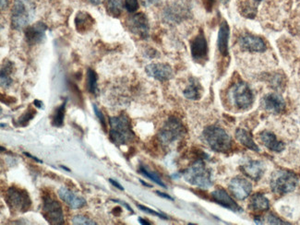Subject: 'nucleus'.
<instances>
[{
    "label": "nucleus",
    "mask_w": 300,
    "mask_h": 225,
    "mask_svg": "<svg viewBox=\"0 0 300 225\" xmlns=\"http://www.w3.org/2000/svg\"><path fill=\"white\" fill-rule=\"evenodd\" d=\"M66 104H67V100L61 103L59 107L56 109L52 119V125L56 127H61L63 126L64 123L65 111H66Z\"/></svg>",
    "instance_id": "29"
},
{
    "label": "nucleus",
    "mask_w": 300,
    "mask_h": 225,
    "mask_svg": "<svg viewBox=\"0 0 300 225\" xmlns=\"http://www.w3.org/2000/svg\"><path fill=\"white\" fill-rule=\"evenodd\" d=\"M229 35H230L229 25L227 24V21H223L219 29L217 45H218V50L220 54L224 57H227L229 53V46H228Z\"/></svg>",
    "instance_id": "22"
},
{
    "label": "nucleus",
    "mask_w": 300,
    "mask_h": 225,
    "mask_svg": "<svg viewBox=\"0 0 300 225\" xmlns=\"http://www.w3.org/2000/svg\"><path fill=\"white\" fill-rule=\"evenodd\" d=\"M204 2H205V7H206L207 10H212V5L214 3V0H204Z\"/></svg>",
    "instance_id": "40"
},
{
    "label": "nucleus",
    "mask_w": 300,
    "mask_h": 225,
    "mask_svg": "<svg viewBox=\"0 0 300 225\" xmlns=\"http://www.w3.org/2000/svg\"><path fill=\"white\" fill-rule=\"evenodd\" d=\"M203 140L214 152L227 153L231 150L232 140L227 131L218 126H209L202 132Z\"/></svg>",
    "instance_id": "2"
},
{
    "label": "nucleus",
    "mask_w": 300,
    "mask_h": 225,
    "mask_svg": "<svg viewBox=\"0 0 300 225\" xmlns=\"http://www.w3.org/2000/svg\"><path fill=\"white\" fill-rule=\"evenodd\" d=\"M192 5L189 0H176L167 7L163 18L169 22H180L190 15Z\"/></svg>",
    "instance_id": "10"
},
{
    "label": "nucleus",
    "mask_w": 300,
    "mask_h": 225,
    "mask_svg": "<svg viewBox=\"0 0 300 225\" xmlns=\"http://www.w3.org/2000/svg\"><path fill=\"white\" fill-rule=\"evenodd\" d=\"M270 185L272 192L285 195L295 190L298 185V177L293 172L277 170L271 175Z\"/></svg>",
    "instance_id": "5"
},
{
    "label": "nucleus",
    "mask_w": 300,
    "mask_h": 225,
    "mask_svg": "<svg viewBox=\"0 0 300 225\" xmlns=\"http://www.w3.org/2000/svg\"><path fill=\"white\" fill-rule=\"evenodd\" d=\"M261 106L268 112L280 114L286 109V102L279 94L269 93L261 99Z\"/></svg>",
    "instance_id": "17"
},
{
    "label": "nucleus",
    "mask_w": 300,
    "mask_h": 225,
    "mask_svg": "<svg viewBox=\"0 0 300 225\" xmlns=\"http://www.w3.org/2000/svg\"><path fill=\"white\" fill-rule=\"evenodd\" d=\"M42 214L50 224L61 225L65 222L64 211L62 206L54 198L45 194L43 196Z\"/></svg>",
    "instance_id": "9"
},
{
    "label": "nucleus",
    "mask_w": 300,
    "mask_h": 225,
    "mask_svg": "<svg viewBox=\"0 0 300 225\" xmlns=\"http://www.w3.org/2000/svg\"><path fill=\"white\" fill-rule=\"evenodd\" d=\"M242 172L248 177L253 179L254 181H259L265 173V165L261 161L249 160L243 162L241 165Z\"/></svg>",
    "instance_id": "19"
},
{
    "label": "nucleus",
    "mask_w": 300,
    "mask_h": 225,
    "mask_svg": "<svg viewBox=\"0 0 300 225\" xmlns=\"http://www.w3.org/2000/svg\"><path fill=\"white\" fill-rule=\"evenodd\" d=\"M88 2H90L91 4H93V5L97 6L101 3V0H87Z\"/></svg>",
    "instance_id": "46"
},
{
    "label": "nucleus",
    "mask_w": 300,
    "mask_h": 225,
    "mask_svg": "<svg viewBox=\"0 0 300 225\" xmlns=\"http://www.w3.org/2000/svg\"><path fill=\"white\" fill-rule=\"evenodd\" d=\"M128 31L142 39H147L150 34V23L144 13H136L129 16L126 20Z\"/></svg>",
    "instance_id": "11"
},
{
    "label": "nucleus",
    "mask_w": 300,
    "mask_h": 225,
    "mask_svg": "<svg viewBox=\"0 0 300 225\" xmlns=\"http://www.w3.org/2000/svg\"><path fill=\"white\" fill-rule=\"evenodd\" d=\"M35 115H36L35 109L33 107H29V109L26 110V112L19 118L17 125L20 126V127H26L29 124L30 121L35 118Z\"/></svg>",
    "instance_id": "31"
},
{
    "label": "nucleus",
    "mask_w": 300,
    "mask_h": 225,
    "mask_svg": "<svg viewBox=\"0 0 300 225\" xmlns=\"http://www.w3.org/2000/svg\"><path fill=\"white\" fill-rule=\"evenodd\" d=\"M208 44L203 32L201 31L199 35L190 42V52L192 59L196 62H202L208 58Z\"/></svg>",
    "instance_id": "14"
},
{
    "label": "nucleus",
    "mask_w": 300,
    "mask_h": 225,
    "mask_svg": "<svg viewBox=\"0 0 300 225\" xmlns=\"http://www.w3.org/2000/svg\"><path fill=\"white\" fill-rule=\"evenodd\" d=\"M0 77H1V87L4 89H8L9 87L11 86L12 84V78L10 75H7V74H0Z\"/></svg>",
    "instance_id": "35"
},
{
    "label": "nucleus",
    "mask_w": 300,
    "mask_h": 225,
    "mask_svg": "<svg viewBox=\"0 0 300 225\" xmlns=\"http://www.w3.org/2000/svg\"><path fill=\"white\" fill-rule=\"evenodd\" d=\"M139 220H140V222L142 223V224H146V225H150L151 223L150 222H148L147 220H143V218H139Z\"/></svg>",
    "instance_id": "47"
},
{
    "label": "nucleus",
    "mask_w": 300,
    "mask_h": 225,
    "mask_svg": "<svg viewBox=\"0 0 300 225\" xmlns=\"http://www.w3.org/2000/svg\"><path fill=\"white\" fill-rule=\"evenodd\" d=\"M202 87L197 78H190L183 94L186 98L192 101H197L202 97Z\"/></svg>",
    "instance_id": "24"
},
{
    "label": "nucleus",
    "mask_w": 300,
    "mask_h": 225,
    "mask_svg": "<svg viewBox=\"0 0 300 225\" xmlns=\"http://www.w3.org/2000/svg\"><path fill=\"white\" fill-rule=\"evenodd\" d=\"M236 137L242 145H244L248 149H250L253 152H260V149L258 147L255 142L253 140V137L251 136V133L247 131L246 129L238 128L236 131Z\"/></svg>",
    "instance_id": "25"
},
{
    "label": "nucleus",
    "mask_w": 300,
    "mask_h": 225,
    "mask_svg": "<svg viewBox=\"0 0 300 225\" xmlns=\"http://www.w3.org/2000/svg\"><path fill=\"white\" fill-rule=\"evenodd\" d=\"M145 71L148 76L159 81H167L173 78L174 71L172 68L163 63H152L146 66Z\"/></svg>",
    "instance_id": "15"
},
{
    "label": "nucleus",
    "mask_w": 300,
    "mask_h": 225,
    "mask_svg": "<svg viewBox=\"0 0 300 225\" xmlns=\"http://www.w3.org/2000/svg\"><path fill=\"white\" fill-rule=\"evenodd\" d=\"M183 177L192 186L208 189L212 186V172L202 160H198L183 172Z\"/></svg>",
    "instance_id": "4"
},
{
    "label": "nucleus",
    "mask_w": 300,
    "mask_h": 225,
    "mask_svg": "<svg viewBox=\"0 0 300 225\" xmlns=\"http://www.w3.org/2000/svg\"><path fill=\"white\" fill-rule=\"evenodd\" d=\"M156 193H157L158 195H159L160 196H162V198H165V199H168V200L173 201L172 198L169 196V195H168V194H163V193H161V192H159V191H157Z\"/></svg>",
    "instance_id": "44"
},
{
    "label": "nucleus",
    "mask_w": 300,
    "mask_h": 225,
    "mask_svg": "<svg viewBox=\"0 0 300 225\" xmlns=\"http://www.w3.org/2000/svg\"><path fill=\"white\" fill-rule=\"evenodd\" d=\"M35 3L34 0H15L11 10V27L21 30L34 20Z\"/></svg>",
    "instance_id": "3"
},
{
    "label": "nucleus",
    "mask_w": 300,
    "mask_h": 225,
    "mask_svg": "<svg viewBox=\"0 0 300 225\" xmlns=\"http://www.w3.org/2000/svg\"><path fill=\"white\" fill-rule=\"evenodd\" d=\"M34 104H35V106H36L37 108H42L43 107V102H41V101H38V100H35V102H34Z\"/></svg>",
    "instance_id": "45"
},
{
    "label": "nucleus",
    "mask_w": 300,
    "mask_h": 225,
    "mask_svg": "<svg viewBox=\"0 0 300 225\" xmlns=\"http://www.w3.org/2000/svg\"><path fill=\"white\" fill-rule=\"evenodd\" d=\"M109 182H110V183H111V184H112L114 186H116L117 188H118L119 190H124L123 186H121V185H120L118 182L115 181V180H113V179H109Z\"/></svg>",
    "instance_id": "39"
},
{
    "label": "nucleus",
    "mask_w": 300,
    "mask_h": 225,
    "mask_svg": "<svg viewBox=\"0 0 300 225\" xmlns=\"http://www.w3.org/2000/svg\"><path fill=\"white\" fill-rule=\"evenodd\" d=\"M138 208L141 210V211H144V212H147L149 214H152V215L157 216V217H160V218H162V219H168V217L166 215H163V214H161V213H159L157 211H153V210H151V209H149L147 207H145V206L140 205L138 204Z\"/></svg>",
    "instance_id": "37"
},
{
    "label": "nucleus",
    "mask_w": 300,
    "mask_h": 225,
    "mask_svg": "<svg viewBox=\"0 0 300 225\" xmlns=\"http://www.w3.org/2000/svg\"><path fill=\"white\" fill-rule=\"evenodd\" d=\"M61 168H63V169H65L66 171L70 172V170H69V168H67V167H64L63 166V165H61Z\"/></svg>",
    "instance_id": "49"
},
{
    "label": "nucleus",
    "mask_w": 300,
    "mask_h": 225,
    "mask_svg": "<svg viewBox=\"0 0 300 225\" xmlns=\"http://www.w3.org/2000/svg\"><path fill=\"white\" fill-rule=\"evenodd\" d=\"M124 7H125L126 10H128V12L133 13V12H135L136 10H138V0H125L124 1Z\"/></svg>",
    "instance_id": "33"
},
{
    "label": "nucleus",
    "mask_w": 300,
    "mask_h": 225,
    "mask_svg": "<svg viewBox=\"0 0 300 225\" xmlns=\"http://www.w3.org/2000/svg\"><path fill=\"white\" fill-rule=\"evenodd\" d=\"M98 76L94 69H88L86 74V88L90 93H92L94 96H97L99 94L98 88Z\"/></svg>",
    "instance_id": "27"
},
{
    "label": "nucleus",
    "mask_w": 300,
    "mask_h": 225,
    "mask_svg": "<svg viewBox=\"0 0 300 225\" xmlns=\"http://www.w3.org/2000/svg\"><path fill=\"white\" fill-rule=\"evenodd\" d=\"M143 1V5L145 7H149V6L158 5L159 3H161L162 0H142Z\"/></svg>",
    "instance_id": "38"
},
{
    "label": "nucleus",
    "mask_w": 300,
    "mask_h": 225,
    "mask_svg": "<svg viewBox=\"0 0 300 225\" xmlns=\"http://www.w3.org/2000/svg\"><path fill=\"white\" fill-rule=\"evenodd\" d=\"M139 171H140L141 174H143V176H145L146 177H148V178H150L151 180H153L154 183H156L159 186H162L163 188H167V186H166L165 183L162 181L161 177H160L159 175L156 174L155 172L151 171L148 167L143 165V164H141V165H140Z\"/></svg>",
    "instance_id": "30"
},
{
    "label": "nucleus",
    "mask_w": 300,
    "mask_h": 225,
    "mask_svg": "<svg viewBox=\"0 0 300 225\" xmlns=\"http://www.w3.org/2000/svg\"><path fill=\"white\" fill-rule=\"evenodd\" d=\"M186 129L182 122L176 118H168L158 132V138L163 145H170L185 135Z\"/></svg>",
    "instance_id": "6"
},
{
    "label": "nucleus",
    "mask_w": 300,
    "mask_h": 225,
    "mask_svg": "<svg viewBox=\"0 0 300 225\" xmlns=\"http://www.w3.org/2000/svg\"><path fill=\"white\" fill-rule=\"evenodd\" d=\"M47 26L42 21L35 22L25 28V40L29 45L42 44L45 39Z\"/></svg>",
    "instance_id": "12"
},
{
    "label": "nucleus",
    "mask_w": 300,
    "mask_h": 225,
    "mask_svg": "<svg viewBox=\"0 0 300 225\" xmlns=\"http://www.w3.org/2000/svg\"><path fill=\"white\" fill-rule=\"evenodd\" d=\"M229 97L234 106L238 110H248L254 103V95L250 86L245 82L236 83L229 92Z\"/></svg>",
    "instance_id": "7"
},
{
    "label": "nucleus",
    "mask_w": 300,
    "mask_h": 225,
    "mask_svg": "<svg viewBox=\"0 0 300 225\" xmlns=\"http://www.w3.org/2000/svg\"><path fill=\"white\" fill-rule=\"evenodd\" d=\"M23 154H24L25 156L29 157V158H31L32 160H34V161H35L36 162L43 163V161H41V160H39V159H38V158H36V157L33 156L32 154H30V153H28V152H23Z\"/></svg>",
    "instance_id": "41"
},
{
    "label": "nucleus",
    "mask_w": 300,
    "mask_h": 225,
    "mask_svg": "<svg viewBox=\"0 0 300 225\" xmlns=\"http://www.w3.org/2000/svg\"><path fill=\"white\" fill-rule=\"evenodd\" d=\"M58 194H59V198L64 201L69 208L74 209V210L80 209L87 204V202L84 198L76 195L73 191L70 190L66 186L60 187L58 191Z\"/></svg>",
    "instance_id": "18"
},
{
    "label": "nucleus",
    "mask_w": 300,
    "mask_h": 225,
    "mask_svg": "<svg viewBox=\"0 0 300 225\" xmlns=\"http://www.w3.org/2000/svg\"><path fill=\"white\" fill-rule=\"evenodd\" d=\"M112 201H115V202H118V203H120L121 205L125 206V207H126V208H127L128 211H130V212H132V213L134 212L132 209H131V208H130V207H129V206H128V204L126 203V202H124V201H118V200H112Z\"/></svg>",
    "instance_id": "42"
},
{
    "label": "nucleus",
    "mask_w": 300,
    "mask_h": 225,
    "mask_svg": "<svg viewBox=\"0 0 300 225\" xmlns=\"http://www.w3.org/2000/svg\"><path fill=\"white\" fill-rule=\"evenodd\" d=\"M9 6V0H1V10H5Z\"/></svg>",
    "instance_id": "43"
},
{
    "label": "nucleus",
    "mask_w": 300,
    "mask_h": 225,
    "mask_svg": "<svg viewBox=\"0 0 300 225\" xmlns=\"http://www.w3.org/2000/svg\"><path fill=\"white\" fill-rule=\"evenodd\" d=\"M6 201L10 209L18 212H26L32 206V201L27 191L18 186H10L6 193Z\"/></svg>",
    "instance_id": "8"
},
{
    "label": "nucleus",
    "mask_w": 300,
    "mask_h": 225,
    "mask_svg": "<svg viewBox=\"0 0 300 225\" xmlns=\"http://www.w3.org/2000/svg\"><path fill=\"white\" fill-rule=\"evenodd\" d=\"M229 190L236 199L243 201L251 195L252 186L245 178L235 177L229 183Z\"/></svg>",
    "instance_id": "16"
},
{
    "label": "nucleus",
    "mask_w": 300,
    "mask_h": 225,
    "mask_svg": "<svg viewBox=\"0 0 300 225\" xmlns=\"http://www.w3.org/2000/svg\"><path fill=\"white\" fill-rule=\"evenodd\" d=\"M250 207L253 211H266L269 210L270 202L268 199L262 194H255L251 198Z\"/></svg>",
    "instance_id": "26"
},
{
    "label": "nucleus",
    "mask_w": 300,
    "mask_h": 225,
    "mask_svg": "<svg viewBox=\"0 0 300 225\" xmlns=\"http://www.w3.org/2000/svg\"><path fill=\"white\" fill-rule=\"evenodd\" d=\"M213 201L218 203L222 207L228 209L234 212H242L243 210L239 206L237 205L236 201L232 199L231 196L227 194V191L223 188H218L212 193Z\"/></svg>",
    "instance_id": "20"
},
{
    "label": "nucleus",
    "mask_w": 300,
    "mask_h": 225,
    "mask_svg": "<svg viewBox=\"0 0 300 225\" xmlns=\"http://www.w3.org/2000/svg\"><path fill=\"white\" fill-rule=\"evenodd\" d=\"M260 139L261 143L268 148L270 151L275 152H283L286 148L284 142L277 139L276 135L270 131H263L260 134Z\"/></svg>",
    "instance_id": "23"
},
{
    "label": "nucleus",
    "mask_w": 300,
    "mask_h": 225,
    "mask_svg": "<svg viewBox=\"0 0 300 225\" xmlns=\"http://www.w3.org/2000/svg\"><path fill=\"white\" fill-rule=\"evenodd\" d=\"M72 222L74 224H84V225H95L97 224L95 221L91 220L88 217L84 215L74 216L72 219Z\"/></svg>",
    "instance_id": "32"
},
{
    "label": "nucleus",
    "mask_w": 300,
    "mask_h": 225,
    "mask_svg": "<svg viewBox=\"0 0 300 225\" xmlns=\"http://www.w3.org/2000/svg\"><path fill=\"white\" fill-rule=\"evenodd\" d=\"M221 1L223 2V3H227V2H228L229 0H221Z\"/></svg>",
    "instance_id": "50"
},
{
    "label": "nucleus",
    "mask_w": 300,
    "mask_h": 225,
    "mask_svg": "<svg viewBox=\"0 0 300 225\" xmlns=\"http://www.w3.org/2000/svg\"><path fill=\"white\" fill-rule=\"evenodd\" d=\"M141 183L143 184V186H148V187H152V186H150V185H148L147 183H145V182H143V180H141Z\"/></svg>",
    "instance_id": "48"
},
{
    "label": "nucleus",
    "mask_w": 300,
    "mask_h": 225,
    "mask_svg": "<svg viewBox=\"0 0 300 225\" xmlns=\"http://www.w3.org/2000/svg\"><path fill=\"white\" fill-rule=\"evenodd\" d=\"M106 12L114 18H118L123 10L122 0H104Z\"/></svg>",
    "instance_id": "28"
},
{
    "label": "nucleus",
    "mask_w": 300,
    "mask_h": 225,
    "mask_svg": "<svg viewBox=\"0 0 300 225\" xmlns=\"http://www.w3.org/2000/svg\"><path fill=\"white\" fill-rule=\"evenodd\" d=\"M74 23H75V27H76L78 33L85 34L93 29L94 19L91 16V14H89L88 12L79 11L75 16Z\"/></svg>",
    "instance_id": "21"
},
{
    "label": "nucleus",
    "mask_w": 300,
    "mask_h": 225,
    "mask_svg": "<svg viewBox=\"0 0 300 225\" xmlns=\"http://www.w3.org/2000/svg\"><path fill=\"white\" fill-rule=\"evenodd\" d=\"M109 124V137L111 142L117 146L128 144L134 139L135 134L133 132L131 122L128 116H126L125 114L110 118Z\"/></svg>",
    "instance_id": "1"
},
{
    "label": "nucleus",
    "mask_w": 300,
    "mask_h": 225,
    "mask_svg": "<svg viewBox=\"0 0 300 225\" xmlns=\"http://www.w3.org/2000/svg\"><path fill=\"white\" fill-rule=\"evenodd\" d=\"M238 44L243 51L251 53H262L266 50L265 42L261 37L250 34L240 36Z\"/></svg>",
    "instance_id": "13"
},
{
    "label": "nucleus",
    "mask_w": 300,
    "mask_h": 225,
    "mask_svg": "<svg viewBox=\"0 0 300 225\" xmlns=\"http://www.w3.org/2000/svg\"><path fill=\"white\" fill-rule=\"evenodd\" d=\"M264 220H266L267 223H269V224H289L288 222L283 221L272 213H269L268 215L266 216Z\"/></svg>",
    "instance_id": "34"
},
{
    "label": "nucleus",
    "mask_w": 300,
    "mask_h": 225,
    "mask_svg": "<svg viewBox=\"0 0 300 225\" xmlns=\"http://www.w3.org/2000/svg\"><path fill=\"white\" fill-rule=\"evenodd\" d=\"M93 108H94V114L96 115V117L98 118L99 121L101 122L103 128L105 129L106 128V122H105V118H104L103 112L99 109L98 106L96 104H93Z\"/></svg>",
    "instance_id": "36"
}]
</instances>
